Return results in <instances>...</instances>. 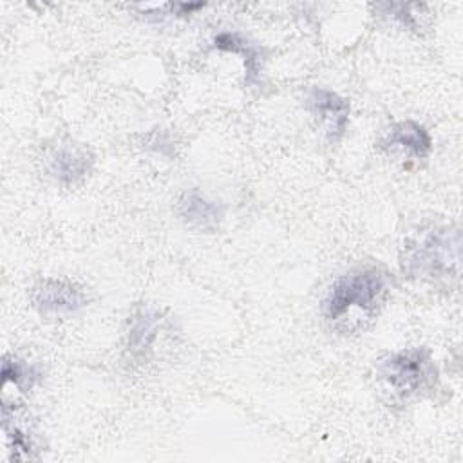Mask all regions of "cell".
<instances>
[{"instance_id":"cell-1","label":"cell","mask_w":463,"mask_h":463,"mask_svg":"<svg viewBox=\"0 0 463 463\" xmlns=\"http://www.w3.org/2000/svg\"><path fill=\"white\" fill-rule=\"evenodd\" d=\"M389 293V275L378 266H362L338 277L326 300L324 315L333 324L373 318Z\"/></svg>"},{"instance_id":"cell-2","label":"cell","mask_w":463,"mask_h":463,"mask_svg":"<svg viewBox=\"0 0 463 463\" xmlns=\"http://www.w3.org/2000/svg\"><path fill=\"white\" fill-rule=\"evenodd\" d=\"M459 232L434 226L403 244L402 269L414 279L438 282L458 275Z\"/></svg>"},{"instance_id":"cell-3","label":"cell","mask_w":463,"mask_h":463,"mask_svg":"<svg viewBox=\"0 0 463 463\" xmlns=\"http://www.w3.org/2000/svg\"><path fill=\"white\" fill-rule=\"evenodd\" d=\"M378 378L396 398L407 400L427 391L436 382V367L429 349L412 347L380 360Z\"/></svg>"},{"instance_id":"cell-4","label":"cell","mask_w":463,"mask_h":463,"mask_svg":"<svg viewBox=\"0 0 463 463\" xmlns=\"http://www.w3.org/2000/svg\"><path fill=\"white\" fill-rule=\"evenodd\" d=\"M33 307L43 317H71L76 315L85 304L83 288L69 279L45 277L40 279L29 293Z\"/></svg>"},{"instance_id":"cell-5","label":"cell","mask_w":463,"mask_h":463,"mask_svg":"<svg viewBox=\"0 0 463 463\" xmlns=\"http://www.w3.org/2000/svg\"><path fill=\"white\" fill-rule=\"evenodd\" d=\"M45 170L51 177L65 186L83 181L94 165V156L89 148L74 143L52 146L43 159Z\"/></svg>"},{"instance_id":"cell-6","label":"cell","mask_w":463,"mask_h":463,"mask_svg":"<svg viewBox=\"0 0 463 463\" xmlns=\"http://www.w3.org/2000/svg\"><path fill=\"white\" fill-rule=\"evenodd\" d=\"M306 103L331 141L344 136L349 123V101L345 98L324 87H311Z\"/></svg>"},{"instance_id":"cell-7","label":"cell","mask_w":463,"mask_h":463,"mask_svg":"<svg viewBox=\"0 0 463 463\" xmlns=\"http://www.w3.org/2000/svg\"><path fill=\"white\" fill-rule=\"evenodd\" d=\"M380 145L383 148H391V150L396 148L409 154L411 157L423 159L430 154L432 139L429 130L423 125L412 119H405L391 125L382 136Z\"/></svg>"},{"instance_id":"cell-8","label":"cell","mask_w":463,"mask_h":463,"mask_svg":"<svg viewBox=\"0 0 463 463\" xmlns=\"http://www.w3.org/2000/svg\"><path fill=\"white\" fill-rule=\"evenodd\" d=\"M163 327V317L154 309H141L130 318V329L127 333V354L132 362H143L156 344Z\"/></svg>"},{"instance_id":"cell-9","label":"cell","mask_w":463,"mask_h":463,"mask_svg":"<svg viewBox=\"0 0 463 463\" xmlns=\"http://www.w3.org/2000/svg\"><path fill=\"white\" fill-rule=\"evenodd\" d=\"M177 213L186 224L204 232H213L219 228L224 217V206L194 190V192H184L179 197Z\"/></svg>"},{"instance_id":"cell-10","label":"cell","mask_w":463,"mask_h":463,"mask_svg":"<svg viewBox=\"0 0 463 463\" xmlns=\"http://www.w3.org/2000/svg\"><path fill=\"white\" fill-rule=\"evenodd\" d=\"M213 45L219 51H226V52H233V54L242 56L244 69H246V83H253L259 78V52L241 34H237V33H221V34L215 36Z\"/></svg>"},{"instance_id":"cell-11","label":"cell","mask_w":463,"mask_h":463,"mask_svg":"<svg viewBox=\"0 0 463 463\" xmlns=\"http://www.w3.org/2000/svg\"><path fill=\"white\" fill-rule=\"evenodd\" d=\"M36 371L22 358L18 356H5L4 358V365H2V380H4V387L5 385H14L16 389H29L36 378Z\"/></svg>"}]
</instances>
